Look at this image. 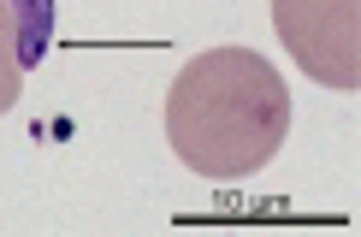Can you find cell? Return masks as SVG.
Returning a JSON list of instances; mask_svg holds the SVG:
<instances>
[{
  "label": "cell",
  "mask_w": 361,
  "mask_h": 237,
  "mask_svg": "<svg viewBox=\"0 0 361 237\" xmlns=\"http://www.w3.org/2000/svg\"><path fill=\"white\" fill-rule=\"evenodd\" d=\"M290 137V89L255 48H207L166 89V142L202 178H249Z\"/></svg>",
  "instance_id": "obj_1"
},
{
  "label": "cell",
  "mask_w": 361,
  "mask_h": 237,
  "mask_svg": "<svg viewBox=\"0 0 361 237\" xmlns=\"http://www.w3.org/2000/svg\"><path fill=\"white\" fill-rule=\"evenodd\" d=\"M273 30L314 83L361 89V0H273Z\"/></svg>",
  "instance_id": "obj_2"
},
{
  "label": "cell",
  "mask_w": 361,
  "mask_h": 237,
  "mask_svg": "<svg viewBox=\"0 0 361 237\" xmlns=\"http://www.w3.org/2000/svg\"><path fill=\"white\" fill-rule=\"evenodd\" d=\"M12 6V18H18V59H24V71L30 66H42L54 48V12H59V0H6Z\"/></svg>",
  "instance_id": "obj_3"
},
{
  "label": "cell",
  "mask_w": 361,
  "mask_h": 237,
  "mask_svg": "<svg viewBox=\"0 0 361 237\" xmlns=\"http://www.w3.org/2000/svg\"><path fill=\"white\" fill-rule=\"evenodd\" d=\"M24 95V59H18V18L0 0V113Z\"/></svg>",
  "instance_id": "obj_4"
}]
</instances>
